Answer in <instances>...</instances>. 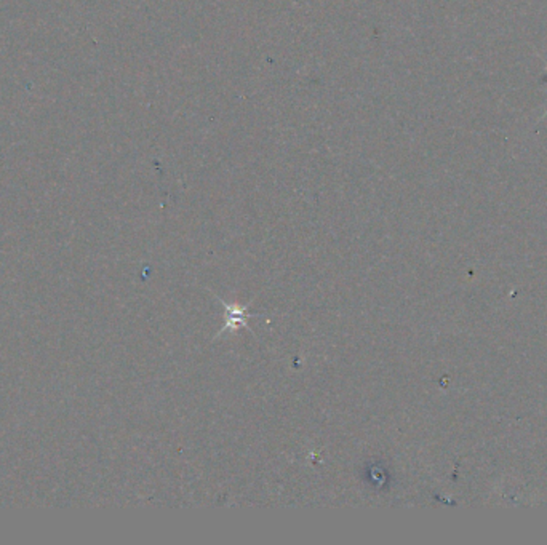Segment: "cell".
<instances>
[{"label":"cell","mask_w":547,"mask_h":545,"mask_svg":"<svg viewBox=\"0 0 547 545\" xmlns=\"http://www.w3.org/2000/svg\"><path fill=\"white\" fill-rule=\"evenodd\" d=\"M535 53H536V57L539 58V59H541V61H543V63H544V69H546L547 71V61L546 59H544V58L541 57V55H539L538 51H535ZM547 117V109H546V113H544V114L541 115V119H539V122H541V121H544V119H546Z\"/></svg>","instance_id":"cell-1"}]
</instances>
